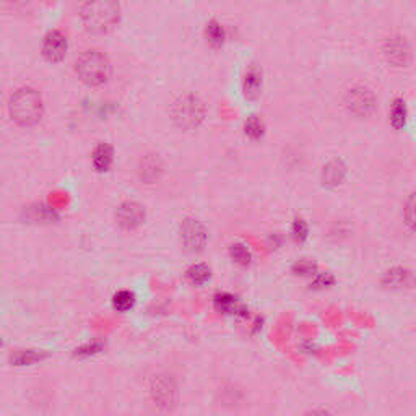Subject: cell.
Returning a JSON list of instances; mask_svg holds the SVG:
<instances>
[{
  "label": "cell",
  "instance_id": "cell-1",
  "mask_svg": "<svg viewBox=\"0 0 416 416\" xmlns=\"http://www.w3.org/2000/svg\"><path fill=\"white\" fill-rule=\"evenodd\" d=\"M44 105L41 95L33 88H20L11 95L9 101V114L11 121L20 127H33L41 121Z\"/></svg>",
  "mask_w": 416,
  "mask_h": 416
},
{
  "label": "cell",
  "instance_id": "cell-2",
  "mask_svg": "<svg viewBox=\"0 0 416 416\" xmlns=\"http://www.w3.org/2000/svg\"><path fill=\"white\" fill-rule=\"evenodd\" d=\"M119 4L116 0H87L82 7V21L85 28L93 34H106L117 25Z\"/></svg>",
  "mask_w": 416,
  "mask_h": 416
},
{
  "label": "cell",
  "instance_id": "cell-3",
  "mask_svg": "<svg viewBox=\"0 0 416 416\" xmlns=\"http://www.w3.org/2000/svg\"><path fill=\"white\" fill-rule=\"evenodd\" d=\"M77 77L88 87H101L111 75V64L100 50H85L75 62Z\"/></svg>",
  "mask_w": 416,
  "mask_h": 416
},
{
  "label": "cell",
  "instance_id": "cell-4",
  "mask_svg": "<svg viewBox=\"0 0 416 416\" xmlns=\"http://www.w3.org/2000/svg\"><path fill=\"white\" fill-rule=\"evenodd\" d=\"M171 117L179 129L192 130L205 119V105L196 95H184L171 106Z\"/></svg>",
  "mask_w": 416,
  "mask_h": 416
},
{
  "label": "cell",
  "instance_id": "cell-5",
  "mask_svg": "<svg viewBox=\"0 0 416 416\" xmlns=\"http://www.w3.org/2000/svg\"><path fill=\"white\" fill-rule=\"evenodd\" d=\"M150 395L158 408L164 410V412H169V410H173L178 405L179 400L178 384H176V380L171 378V375L166 374L155 375L150 384Z\"/></svg>",
  "mask_w": 416,
  "mask_h": 416
},
{
  "label": "cell",
  "instance_id": "cell-6",
  "mask_svg": "<svg viewBox=\"0 0 416 416\" xmlns=\"http://www.w3.org/2000/svg\"><path fill=\"white\" fill-rule=\"evenodd\" d=\"M345 106L348 107L351 114H355L358 117H364L368 114H371L375 100L373 91L366 87H353L348 90V93L345 96Z\"/></svg>",
  "mask_w": 416,
  "mask_h": 416
},
{
  "label": "cell",
  "instance_id": "cell-7",
  "mask_svg": "<svg viewBox=\"0 0 416 416\" xmlns=\"http://www.w3.org/2000/svg\"><path fill=\"white\" fill-rule=\"evenodd\" d=\"M179 233H181V241L187 250H191V252H201V250H203L208 236L201 221H197L193 218L184 220L181 223Z\"/></svg>",
  "mask_w": 416,
  "mask_h": 416
},
{
  "label": "cell",
  "instance_id": "cell-8",
  "mask_svg": "<svg viewBox=\"0 0 416 416\" xmlns=\"http://www.w3.org/2000/svg\"><path fill=\"white\" fill-rule=\"evenodd\" d=\"M117 225L124 231H135L145 221V208L137 202H124L119 205L116 212Z\"/></svg>",
  "mask_w": 416,
  "mask_h": 416
},
{
  "label": "cell",
  "instance_id": "cell-9",
  "mask_svg": "<svg viewBox=\"0 0 416 416\" xmlns=\"http://www.w3.org/2000/svg\"><path fill=\"white\" fill-rule=\"evenodd\" d=\"M384 57L385 60L394 67H407L410 64V57H412V50L405 41V38L394 36L389 38L384 44Z\"/></svg>",
  "mask_w": 416,
  "mask_h": 416
},
{
  "label": "cell",
  "instance_id": "cell-10",
  "mask_svg": "<svg viewBox=\"0 0 416 416\" xmlns=\"http://www.w3.org/2000/svg\"><path fill=\"white\" fill-rule=\"evenodd\" d=\"M67 38L60 31H50L44 36V41L41 46L43 55L48 62H60L65 57L67 53Z\"/></svg>",
  "mask_w": 416,
  "mask_h": 416
},
{
  "label": "cell",
  "instance_id": "cell-11",
  "mask_svg": "<svg viewBox=\"0 0 416 416\" xmlns=\"http://www.w3.org/2000/svg\"><path fill=\"white\" fill-rule=\"evenodd\" d=\"M163 174V163L161 159L155 155H146L140 159L139 164V176L140 179L146 184H155Z\"/></svg>",
  "mask_w": 416,
  "mask_h": 416
},
{
  "label": "cell",
  "instance_id": "cell-12",
  "mask_svg": "<svg viewBox=\"0 0 416 416\" xmlns=\"http://www.w3.org/2000/svg\"><path fill=\"white\" fill-rule=\"evenodd\" d=\"M112 159H114V151L107 144H100L95 148L93 166L96 168V171H100V173H106V171H110V168L112 166Z\"/></svg>",
  "mask_w": 416,
  "mask_h": 416
},
{
  "label": "cell",
  "instance_id": "cell-13",
  "mask_svg": "<svg viewBox=\"0 0 416 416\" xmlns=\"http://www.w3.org/2000/svg\"><path fill=\"white\" fill-rule=\"evenodd\" d=\"M345 173H346V168L341 161L329 163L327 166L324 168V173H322L324 184H327V186L341 184V181L345 179Z\"/></svg>",
  "mask_w": 416,
  "mask_h": 416
},
{
  "label": "cell",
  "instance_id": "cell-14",
  "mask_svg": "<svg viewBox=\"0 0 416 416\" xmlns=\"http://www.w3.org/2000/svg\"><path fill=\"white\" fill-rule=\"evenodd\" d=\"M260 88H262L260 72L255 67L249 68V70L246 72V77H244V85H242L244 95H246L249 100H252V98H255V96L259 95Z\"/></svg>",
  "mask_w": 416,
  "mask_h": 416
},
{
  "label": "cell",
  "instance_id": "cell-15",
  "mask_svg": "<svg viewBox=\"0 0 416 416\" xmlns=\"http://www.w3.org/2000/svg\"><path fill=\"white\" fill-rule=\"evenodd\" d=\"M186 277L192 284H205L210 280V277H212V272H210L208 265L196 264L186 272Z\"/></svg>",
  "mask_w": 416,
  "mask_h": 416
},
{
  "label": "cell",
  "instance_id": "cell-16",
  "mask_svg": "<svg viewBox=\"0 0 416 416\" xmlns=\"http://www.w3.org/2000/svg\"><path fill=\"white\" fill-rule=\"evenodd\" d=\"M135 304V294L129 289H122V292H117L112 298V307L119 312H127L132 309Z\"/></svg>",
  "mask_w": 416,
  "mask_h": 416
},
{
  "label": "cell",
  "instance_id": "cell-17",
  "mask_svg": "<svg viewBox=\"0 0 416 416\" xmlns=\"http://www.w3.org/2000/svg\"><path fill=\"white\" fill-rule=\"evenodd\" d=\"M407 116H408V112H407L405 101L397 100L394 105H392V110H390V122H392V125H394L395 129L405 127Z\"/></svg>",
  "mask_w": 416,
  "mask_h": 416
},
{
  "label": "cell",
  "instance_id": "cell-18",
  "mask_svg": "<svg viewBox=\"0 0 416 416\" xmlns=\"http://www.w3.org/2000/svg\"><path fill=\"white\" fill-rule=\"evenodd\" d=\"M205 34H207V41L213 46V48H220L225 43V30L220 23L212 21L207 25V30H205Z\"/></svg>",
  "mask_w": 416,
  "mask_h": 416
},
{
  "label": "cell",
  "instance_id": "cell-19",
  "mask_svg": "<svg viewBox=\"0 0 416 416\" xmlns=\"http://www.w3.org/2000/svg\"><path fill=\"white\" fill-rule=\"evenodd\" d=\"M215 309L218 312H225V314H230V312L236 311V298L230 293H218L213 298Z\"/></svg>",
  "mask_w": 416,
  "mask_h": 416
},
{
  "label": "cell",
  "instance_id": "cell-20",
  "mask_svg": "<svg viewBox=\"0 0 416 416\" xmlns=\"http://www.w3.org/2000/svg\"><path fill=\"white\" fill-rule=\"evenodd\" d=\"M264 132H265L264 122H262L259 117L250 116L247 121L244 122V134H246L249 139L259 140V139H262V137H264Z\"/></svg>",
  "mask_w": 416,
  "mask_h": 416
},
{
  "label": "cell",
  "instance_id": "cell-21",
  "mask_svg": "<svg viewBox=\"0 0 416 416\" xmlns=\"http://www.w3.org/2000/svg\"><path fill=\"white\" fill-rule=\"evenodd\" d=\"M410 272L405 269H394L385 275V283L390 287H405L410 282Z\"/></svg>",
  "mask_w": 416,
  "mask_h": 416
},
{
  "label": "cell",
  "instance_id": "cell-22",
  "mask_svg": "<svg viewBox=\"0 0 416 416\" xmlns=\"http://www.w3.org/2000/svg\"><path fill=\"white\" fill-rule=\"evenodd\" d=\"M230 255L231 259L236 262V264L246 267L250 264V252L247 250L246 246H242V244H233L230 247Z\"/></svg>",
  "mask_w": 416,
  "mask_h": 416
},
{
  "label": "cell",
  "instance_id": "cell-23",
  "mask_svg": "<svg viewBox=\"0 0 416 416\" xmlns=\"http://www.w3.org/2000/svg\"><path fill=\"white\" fill-rule=\"evenodd\" d=\"M38 360H41V356L34 351H20L15 356H11V363H15L16 366H25V364H31Z\"/></svg>",
  "mask_w": 416,
  "mask_h": 416
},
{
  "label": "cell",
  "instance_id": "cell-24",
  "mask_svg": "<svg viewBox=\"0 0 416 416\" xmlns=\"http://www.w3.org/2000/svg\"><path fill=\"white\" fill-rule=\"evenodd\" d=\"M293 238L296 242H303L306 241L307 238V233H309V230H307V223L303 220V218H296L294 223H293Z\"/></svg>",
  "mask_w": 416,
  "mask_h": 416
},
{
  "label": "cell",
  "instance_id": "cell-25",
  "mask_svg": "<svg viewBox=\"0 0 416 416\" xmlns=\"http://www.w3.org/2000/svg\"><path fill=\"white\" fill-rule=\"evenodd\" d=\"M293 270L296 275H312L316 272V265L309 260H301L294 265Z\"/></svg>",
  "mask_w": 416,
  "mask_h": 416
},
{
  "label": "cell",
  "instance_id": "cell-26",
  "mask_svg": "<svg viewBox=\"0 0 416 416\" xmlns=\"http://www.w3.org/2000/svg\"><path fill=\"white\" fill-rule=\"evenodd\" d=\"M334 283V277L329 275V273H321V275L316 277V282H314V287L316 288H324V287H330V284Z\"/></svg>",
  "mask_w": 416,
  "mask_h": 416
}]
</instances>
